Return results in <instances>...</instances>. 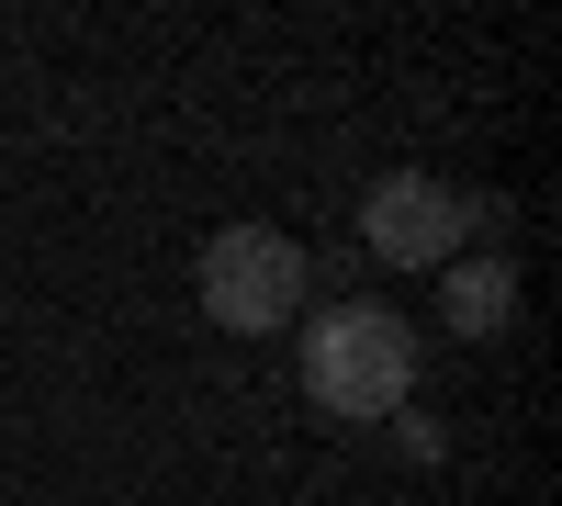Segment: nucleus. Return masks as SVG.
I'll return each instance as SVG.
<instances>
[{
    "mask_svg": "<svg viewBox=\"0 0 562 506\" xmlns=\"http://www.w3.org/2000/svg\"><path fill=\"white\" fill-rule=\"evenodd\" d=\"M304 394L326 405V417H349V428H371V417H405V394H416V327L394 304H326L315 315V338H304Z\"/></svg>",
    "mask_w": 562,
    "mask_h": 506,
    "instance_id": "nucleus-1",
    "label": "nucleus"
},
{
    "mask_svg": "<svg viewBox=\"0 0 562 506\" xmlns=\"http://www.w3.org/2000/svg\"><path fill=\"white\" fill-rule=\"evenodd\" d=\"M203 315L225 338H270L304 315V248L281 237V225H225L203 248Z\"/></svg>",
    "mask_w": 562,
    "mask_h": 506,
    "instance_id": "nucleus-2",
    "label": "nucleus"
},
{
    "mask_svg": "<svg viewBox=\"0 0 562 506\" xmlns=\"http://www.w3.org/2000/svg\"><path fill=\"white\" fill-rule=\"evenodd\" d=\"M360 237H371L383 270H450L461 237H473V203H461L450 180H428V169H394V180H371Z\"/></svg>",
    "mask_w": 562,
    "mask_h": 506,
    "instance_id": "nucleus-3",
    "label": "nucleus"
},
{
    "mask_svg": "<svg viewBox=\"0 0 562 506\" xmlns=\"http://www.w3.org/2000/svg\"><path fill=\"white\" fill-rule=\"evenodd\" d=\"M439 315L461 338H495L506 315H518V270L506 259H461V270H439Z\"/></svg>",
    "mask_w": 562,
    "mask_h": 506,
    "instance_id": "nucleus-4",
    "label": "nucleus"
}]
</instances>
